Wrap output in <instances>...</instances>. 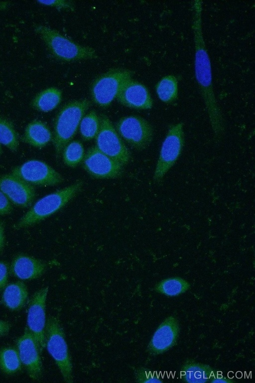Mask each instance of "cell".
Segmentation results:
<instances>
[{
    "label": "cell",
    "instance_id": "6da1fadb",
    "mask_svg": "<svg viewBox=\"0 0 255 383\" xmlns=\"http://www.w3.org/2000/svg\"><path fill=\"white\" fill-rule=\"evenodd\" d=\"M202 1H193L191 27L193 34L196 80L203 99L215 140L219 141L225 131V120L214 93L210 58L202 30Z\"/></svg>",
    "mask_w": 255,
    "mask_h": 383
},
{
    "label": "cell",
    "instance_id": "7a4b0ae2",
    "mask_svg": "<svg viewBox=\"0 0 255 383\" xmlns=\"http://www.w3.org/2000/svg\"><path fill=\"white\" fill-rule=\"evenodd\" d=\"M90 102L86 99L65 105L57 114L54 124L53 145L57 158L75 135Z\"/></svg>",
    "mask_w": 255,
    "mask_h": 383
},
{
    "label": "cell",
    "instance_id": "3957f363",
    "mask_svg": "<svg viewBox=\"0 0 255 383\" xmlns=\"http://www.w3.org/2000/svg\"><path fill=\"white\" fill-rule=\"evenodd\" d=\"M34 30L50 53L59 60L70 62L98 57L94 48L79 45L49 27L35 24Z\"/></svg>",
    "mask_w": 255,
    "mask_h": 383
},
{
    "label": "cell",
    "instance_id": "277c9868",
    "mask_svg": "<svg viewBox=\"0 0 255 383\" xmlns=\"http://www.w3.org/2000/svg\"><path fill=\"white\" fill-rule=\"evenodd\" d=\"M83 184L82 180L77 181L40 199L19 220L15 228L20 229L29 226L55 213L81 191Z\"/></svg>",
    "mask_w": 255,
    "mask_h": 383
},
{
    "label": "cell",
    "instance_id": "5b68a950",
    "mask_svg": "<svg viewBox=\"0 0 255 383\" xmlns=\"http://www.w3.org/2000/svg\"><path fill=\"white\" fill-rule=\"evenodd\" d=\"M45 347L54 360L65 382H73V365L64 329L54 316L46 319Z\"/></svg>",
    "mask_w": 255,
    "mask_h": 383
},
{
    "label": "cell",
    "instance_id": "8992f818",
    "mask_svg": "<svg viewBox=\"0 0 255 383\" xmlns=\"http://www.w3.org/2000/svg\"><path fill=\"white\" fill-rule=\"evenodd\" d=\"M183 123L170 125L161 146L153 174L155 182L160 181L179 158L184 146Z\"/></svg>",
    "mask_w": 255,
    "mask_h": 383
},
{
    "label": "cell",
    "instance_id": "52a82bcc",
    "mask_svg": "<svg viewBox=\"0 0 255 383\" xmlns=\"http://www.w3.org/2000/svg\"><path fill=\"white\" fill-rule=\"evenodd\" d=\"M132 72L125 69H113L99 76L91 86L93 101L103 108L110 105L122 85L131 78Z\"/></svg>",
    "mask_w": 255,
    "mask_h": 383
},
{
    "label": "cell",
    "instance_id": "ba28073f",
    "mask_svg": "<svg viewBox=\"0 0 255 383\" xmlns=\"http://www.w3.org/2000/svg\"><path fill=\"white\" fill-rule=\"evenodd\" d=\"M100 126L95 137L97 147L122 166L127 165L131 159L130 152L114 128L108 116L100 117Z\"/></svg>",
    "mask_w": 255,
    "mask_h": 383
},
{
    "label": "cell",
    "instance_id": "9c48e42d",
    "mask_svg": "<svg viewBox=\"0 0 255 383\" xmlns=\"http://www.w3.org/2000/svg\"><path fill=\"white\" fill-rule=\"evenodd\" d=\"M116 127L119 135L137 151L146 149L153 140L152 126L139 116L132 115L122 117L117 123Z\"/></svg>",
    "mask_w": 255,
    "mask_h": 383
},
{
    "label": "cell",
    "instance_id": "30bf717a",
    "mask_svg": "<svg viewBox=\"0 0 255 383\" xmlns=\"http://www.w3.org/2000/svg\"><path fill=\"white\" fill-rule=\"evenodd\" d=\"M11 174L30 184L48 186L62 183V175L46 163L36 160L28 161L14 168Z\"/></svg>",
    "mask_w": 255,
    "mask_h": 383
},
{
    "label": "cell",
    "instance_id": "8fae6325",
    "mask_svg": "<svg viewBox=\"0 0 255 383\" xmlns=\"http://www.w3.org/2000/svg\"><path fill=\"white\" fill-rule=\"evenodd\" d=\"M48 287L34 293L29 303L27 328L32 334L41 353L45 348L46 301Z\"/></svg>",
    "mask_w": 255,
    "mask_h": 383
},
{
    "label": "cell",
    "instance_id": "7c38bea8",
    "mask_svg": "<svg viewBox=\"0 0 255 383\" xmlns=\"http://www.w3.org/2000/svg\"><path fill=\"white\" fill-rule=\"evenodd\" d=\"M85 170L96 179H115L121 176L123 166L100 151L96 146L90 148L84 155Z\"/></svg>",
    "mask_w": 255,
    "mask_h": 383
},
{
    "label": "cell",
    "instance_id": "4fadbf2b",
    "mask_svg": "<svg viewBox=\"0 0 255 383\" xmlns=\"http://www.w3.org/2000/svg\"><path fill=\"white\" fill-rule=\"evenodd\" d=\"M16 347L29 377L34 380H40L42 376L41 352L32 334L27 327L23 335L17 339Z\"/></svg>",
    "mask_w": 255,
    "mask_h": 383
},
{
    "label": "cell",
    "instance_id": "5bb4252c",
    "mask_svg": "<svg viewBox=\"0 0 255 383\" xmlns=\"http://www.w3.org/2000/svg\"><path fill=\"white\" fill-rule=\"evenodd\" d=\"M0 190L13 204L21 207L29 206L35 197L33 187L12 174L0 177Z\"/></svg>",
    "mask_w": 255,
    "mask_h": 383
},
{
    "label": "cell",
    "instance_id": "9a60e30c",
    "mask_svg": "<svg viewBox=\"0 0 255 383\" xmlns=\"http://www.w3.org/2000/svg\"><path fill=\"white\" fill-rule=\"evenodd\" d=\"M116 98L120 104L131 108L148 110L153 106V100L147 88L131 78L122 85Z\"/></svg>",
    "mask_w": 255,
    "mask_h": 383
},
{
    "label": "cell",
    "instance_id": "2e32d148",
    "mask_svg": "<svg viewBox=\"0 0 255 383\" xmlns=\"http://www.w3.org/2000/svg\"><path fill=\"white\" fill-rule=\"evenodd\" d=\"M179 333L177 320L170 316L157 328L147 346V352L153 355L161 354L176 343Z\"/></svg>",
    "mask_w": 255,
    "mask_h": 383
},
{
    "label": "cell",
    "instance_id": "e0dca14e",
    "mask_svg": "<svg viewBox=\"0 0 255 383\" xmlns=\"http://www.w3.org/2000/svg\"><path fill=\"white\" fill-rule=\"evenodd\" d=\"M46 268L42 261L30 256L19 254L13 259L9 272L22 280H32L43 275Z\"/></svg>",
    "mask_w": 255,
    "mask_h": 383
},
{
    "label": "cell",
    "instance_id": "ac0fdd59",
    "mask_svg": "<svg viewBox=\"0 0 255 383\" xmlns=\"http://www.w3.org/2000/svg\"><path fill=\"white\" fill-rule=\"evenodd\" d=\"M28 297L27 289L21 281H17L6 286L2 294L1 302L9 310H20L25 305Z\"/></svg>",
    "mask_w": 255,
    "mask_h": 383
},
{
    "label": "cell",
    "instance_id": "d6986e66",
    "mask_svg": "<svg viewBox=\"0 0 255 383\" xmlns=\"http://www.w3.org/2000/svg\"><path fill=\"white\" fill-rule=\"evenodd\" d=\"M52 136L47 126L43 122L34 120L26 126L22 140L34 147L41 148L52 139Z\"/></svg>",
    "mask_w": 255,
    "mask_h": 383
},
{
    "label": "cell",
    "instance_id": "ffe728a7",
    "mask_svg": "<svg viewBox=\"0 0 255 383\" xmlns=\"http://www.w3.org/2000/svg\"><path fill=\"white\" fill-rule=\"evenodd\" d=\"M61 100V91L55 87H50L37 94L33 99L31 105L35 110L48 112L55 109Z\"/></svg>",
    "mask_w": 255,
    "mask_h": 383
},
{
    "label": "cell",
    "instance_id": "44dd1931",
    "mask_svg": "<svg viewBox=\"0 0 255 383\" xmlns=\"http://www.w3.org/2000/svg\"><path fill=\"white\" fill-rule=\"evenodd\" d=\"M211 368L200 363H189L185 365L181 371L182 379L190 383H204L213 375Z\"/></svg>",
    "mask_w": 255,
    "mask_h": 383
},
{
    "label": "cell",
    "instance_id": "7402d4cb",
    "mask_svg": "<svg viewBox=\"0 0 255 383\" xmlns=\"http://www.w3.org/2000/svg\"><path fill=\"white\" fill-rule=\"evenodd\" d=\"M155 89L158 98L164 103H171L178 98V80L174 75L162 77L156 83Z\"/></svg>",
    "mask_w": 255,
    "mask_h": 383
},
{
    "label": "cell",
    "instance_id": "603a6c76",
    "mask_svg": "<svg viewBox=\"0 0 255 383\" xmlns=\"http://www.w3.org/2000/svg\"><path fill=\"white\" fill-rule=\"evenodd\" d=\"M22 363L18 350L13 347L0 349V369L5 374L12 375L19 371Z\"/></svg>",
    "mask_w": 255,
    "mask_h": 383
},
{
    "label": "cell",
    "instance_id": "cb8c5ba5",
    "mask_svg": "<svg viewBox=\"0 0 255 383\" xmlns=\"http://www.w3.org/2000/svg\"><path fill=\"white\" fill-rule=\"evenodd\" d=\"M189 287V284L185 280L173 277L160 281L155 286V290L166 296H175L185 292Z\"/></svg>",
    "mask_w": 255,
    "mask_h": 383
},
{
    "label": "cell",
    "instance_id": "d4e9b609",
    "mask_svg": "<svg viewBox=\"0 0 255 383\" xmlns=\"http://www.w3.org/2000/svg\"><path fill=\"white\" fill-rule=\"evenodd\" d=\"M100 126V117L92 110L84 116L80 124V132L82 138L89 141L95 138Z\"/></svg>",
    "mask_w": 255,
    "mask_h": 383
},
{
    "label": "cell",
    "instance_id": "484cf974",
    "mask_svg": "<svg viewBox=\"0 0 255 383\" xmlns=\"http://www.w3.org/2000/svg\"><path fill=\"white\" fill-rule=\"evenodd\" d=\"M84 149L82 143L79 141L69 143L63 150V159L68 167H76L84 159Z\"/></svg>",
    "mask_w": 255,
    "mask_h": 383
},
{
    "label": "cell",
    "instance_id": "4316f807",
    "mask_svg": "<svg viewBox=\"0 0 255 383\" xmlns=\"http://www.w3.org/2000/svg\"><path fill=\"white\" fill-rule=\"evenodd\" d=\"M0 143L13 152L17 150L18 140L12 123L6 119L0 118Z\"/></svg>",
    "mask_w": 255,
    "mask_h": 383
},
{
    "label": "cell",
    "instance_id": "83f0119b",
    "mask_svg": "<svg viewBox=\"0 0 255 383\" xmlns=\"http://www.w3.org/2000/svg\"><path fill=\"white\" fill-rule=\"evenodd\" d=\"M134 379L138 383L162 382L154 372L144 367H139L135 370Z\"/></svg>",
    "mask_w": 255,
    "mask_h": 383
},
{
    "label": "cell",
    "instance_id": "f1b7e54d",
    "mask_svg": "<svg viewBox=\"0 0 255 383\" xmlns=\"http://www.w3.org/2000/svg\"><path fill=\"white\" fill-rule=\"evenodd\" d=\"M39 3L52 6L58 9H66L73 11L75 8L73 3L71 1L64 0H38Z\"/></svg>",
    "mask_w": 255,
    "mask_h": 383
},
{
    "label": "cell",
    "instance_id": "f546056e",
    "mask_svg": "<svg viewBox=\"0 0 255 383\" xmlns=\"http://www.w3.org/2000/svg\"><path fill=\"white\" fill-rule=\"evenodd\" d=\"M9 267L8 264L3 261H0V290L4 289L7 283Z\"/></svg>",
    "mask_w": 255,
    "mask_h": 383
},
{
    "label": "cell",
    "instance_id": "4dcf8cb0",
    "mask_svg": "<svg viewBox=\"0 0 255 383\" xmlns=\"http://www.w3.org/2000/svg\"><path fill=\"white\" fill-rule=\"evenodd\" d=\"M12 210V206L9 199L0 190V215L9 214Z\"/></svg>",
    "mask_w": 255,
    "mask_h": 383
},
{
    "label": "cell",
    "instance_id": "1f68e13d",
    "mask_svg": "<svg viewBox=\"0 0 255 383\" xmlns=\"http://www.w3.org/2000/svg\"><path fill=\"white\" fill-rule=\"evenodd\" d=\"M10 327L11 324L8 322L0 320V337L6 336Z\"/></svg>",
    "mask_w": 255,
    "mask_h": 383
},
{
    "label": "cell",
    "instance_id": "d6a6232c",
    "mask_svg": "<svg viewBox=\"0 0 255 383\" xmlns=\"http://www.w3.org/2000/svg\"><path fill=\"white\" fill-rule=\"evenodd\" d=\"M4 245V226L2 222L0 219V252L2 250Z\"/></svg>",
    "mask_w": 255,
    "mask_h": 383
},
{
    "label": "cell",
    "instance_id": "836d02e7",
    "mask_svg": "<svg viewBox=\"0 0 255 383\" xmlns=\"http://www.w3.org/2000/svg\"><path fill=\"white\" fill-rule=\"evenodd\" d=\"M11 3L9 1L0 0V11H3L7 9L10 5Z\"/></svg>",
    "mask_w": 255,
    "mask_h": 383
},
{
    "label": "cell",
    "instance_id": "e575fe53",
    "mask_svg": "<svg viewBox=\"0 0 255 383\" xmlns=\"http://www.w3.org/2000/svg\"><path fill=\"white\" fill-rule=\"evenodd\" d=\"M213 381H211L212 383H230L232 382L231 381L228 380L226 378L223 377L221 376V377H217V378H214L213 379Z\"/></svg>",
    "mask_w": 255,
    "mask_h": 383
},
{
    "label": "cell",
    "instance_id": "d590c367",
    "mask_svg": "<svg viewBox=\"0 0 255 383\" xmlns=\"http://www.w3.org/2000/svg\"><path fill=\"white\" fill-rule=\"evenodd\" d=\"M0 153H1V148H0Z\"/></svg>",
    "mask_w": 255,
    "mask_h": 383
}]
</instances>
